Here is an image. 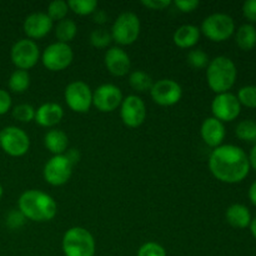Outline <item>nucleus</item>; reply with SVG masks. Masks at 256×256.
Wrapping results in <instances>:
<instances>
[{"label":"nucleus","mask_w":256,"mask_h":256,"mask_svg":"<svg viewBox=\"0 0 256 256\" xmlns=\"http://www.w3.org/2000/svg\"><path fill=\"white\" fill-rule=\"evenodd\" d=\"M12 62L18 69L26 70L35 66L40 58V50L36 42L32 39H20L12 45L10 52Z\"/></svg>","instance_id":"11"},{"label":"nucleus","mask_w":256,"mask_h":256,"mask_svg":"<svg viewBox=\"0 0 256 256\" xmlns=\"http://www.w3.org/2000/svg\"><path fill=\"white\" fill-rule=\"evenodd\" d=\"M22 29L28 35V39H42L52 32V20L50 19L46 12H32L25 18Z\"/></svg>","instance_id":"16"},{"label":"nucleus","mask_w":256,"mask_h":256,"mask_svg":"<svg viewBox=\"0 0 256 256\" xmlns=\"http://www.w3.org/2000/svg\"><path fill=\"white\" fill-rule=\"evenodd\" d=\"M250 230H252V236L256 239V218L252 220V222H250Z\"/></svg>","instance_id":"44"},{"label":"nucleus","mask_w":256,"mask_h":256,"mask_svg":"<svg viewBox=\"0 0 256 256\" xmlns=\"http://www.w3.org/2000/svg\"><path fill=\"white\" fill-rule=\"evenodd\" d=\"M238 70L230 58L216 56L206 66V80L210 89L216 94L228 92L236 80Z\"/></svg>","instance_id":"3"},{"label":"nucleus","mask_w":256,"mask_h":256,"mask_svg":"<svg viewBox=\"0 0 256 256\" xmlns=\"http://www.w3.org/2000/svg\"><path fill=\"white\" fill-rule=\"evenodd\" d=\"M186 62L194 69H204L209 65L210 60L206 52L202 49H192L188 52Z\"/></svg>","instance_id":"30"},{"label":"nucleus","mask_w":256,"mask_h":256,"mask_svg":"<svg viewBox=\"0 0 256 256\" xmlns=\"http://www.w3.org/2000/svg\"><path fill=\"white\" fill-rule=\"evenodd\" d=\"M140 19L135 12H122L112 26V38L119 45H132L140 35Z\"/></svg>","instance_id":"5"},{"label":"nucleus","mask_w":256,"mask_h":256,"mask_svg":"<svg viewBox=\"0 0 256 256\" xmlns=\"http://www.w3.org/2000/svg\"><path fill=\"white\" fill-rule=\"evenodd\" d=\"M0 148L10 156H22L30 148L29 135L18 126L4 128L0 132Z\"/></svg>","instance_id":"8"},{"label":"nucleus","mask_w":256,"mask_h":256,"mask_svg":"<svg viewBox=\"0 0 256 256\" xmlns=\"http://www.w3.org/2000/svg\"><path fill=\"white\" fill-rule=\"evenodd\" d=\"M68 12H69V5H68V2H64V0H54V2H50L48 5V12L50 19L54 22H60V20L65 19L68 15Z\"/></svg>","instance_id":"29"},{"label":"nucleus","mask_w":256,"mask_h":256,"mask_svg":"<svg viewBox=\"0 0 256 256\" xmlns=\"http://www.w3.org/2000/svg\"><path fill=\"white\" fill-rule=\"evenodd\" d=\"M112 32H108L104 28H98L94 29L90 34V44L98 49H104L112 42Z\"/></svg>","instance_id":"31"},{"label":"nucleus","mask_w":256,"mask_h":256,"mask_svg":"<svg viewBox=\"0 0 256 256\" xmlns=\"http://www.w3.org/2000/svg\"><path fill=\"white\" fill-rule=\"evenodd\" d=\"M72 166L74 165L65 156V154L54 155L48 160L42 170L45 182L52 186H62L66 184L72 178Z\"/></svg>","instance_id":"10"},{"label":"nucleus","mask_w":256,"mask_h":256,"mask_svg":"<svg viewBox=\"0 0 256 256\" xmlns=\"http://www.w3.org/2000/svg\"><path fill=\"white\" fill-rule=\"evenodd\" d=\"M44 145L52 154L62 155L66 152L69 138L62 130L52 129L44 135Z\"/></svg>","instance_id":"21"},{"label":"nucleus","mask_w":256,"mask_h":256,"mask_svg":"<svg viewBox=\"0 0 256 256\" xmlns=\"http://www.w3.org/2000/svg\"><path fill=\"white\" fill-rule=\"evenodd\" d=\"M240 110H242V104L232 92H222V94H216V96L212 99V115L222 122H232L236 119L240 114Z\"/></svg>","instance_id":"15"},{"label":"nucleus","mask_w":256,"mask_h":256,"mask_svg":"<svg viewBox=\"0 0 256 256\" xmlns=\"http://www.w3.org/2000/svg\"><path fill=\"white\" fill-rule=\"evenodd\" d=\"M142 4L148 9L164 10L165 8L172 5V2L170 0H142Z\"/></svg>","instance_id":"37"},{"label":"nucleus","mask_w":256,"mask_h":256,"mask_svg":"<svg viewBox=\"0 0 256 256\" xmlns=\"http://www.w3.org/2000/svg\"><path fill=\"white\" fill-rule=\"evenodd\" d=\"M74 59L72 46L65 42H52L48 45L42 55V65L50 72H62L66 69Z\"/></svg>","instance_id":"7"},{"label":"nucleus","mask_w":256,"mask_h":256,"mask_svg":"<svg viewBox=\"0 0 256 256\" xmlns=\"http://www.w3.org/2000/svg\"><path fill=\"white\" fill-rule=\"evenodd\" d=\"M209 169L220 182L236 184L242 182L249 174V158L244 150L236 145H220L210 154Z\"/></svg>","instance_id":"1"},{"label":"nucleus","mask_w":256,"mask_h":256,"mask_svg":"<svg viewBox=\"0 0 256 256\" xmlns=\"http://www.w3.org/2000/svg\"><path fill=\"white\" fill-rule=\"evenodd\" d=\"M26 218L20 212V210H12L6 215V225L10 229H19L24 225Z\"/></svg>","instance_id":"35"},{"label":"nucleus","mask_w":256,"mask_h":256,"mask_svg":"<svg viewBox=\"0 0 256 256\" xmlns=\"http://www.w3.org/2000/svg\"><path fill=\"white\" fill-rule=\"evenodd\" d=\"M238 100L240 104L248 108H256V86L255 85H248L242 88L238 92Z\"/></svg>","instance_id":"33"},{"label":"nucleus","mask_w":256,"mask_h":256,"mask_svg":"<svg viewBox=\"0 0 256 256\" xmlns=\"http://www.w3.org/2000/svg\"><path fill=\"white\" fill-rule=\"evenodd\" d=\"M122 92L114 84H102L92 92V105L102 112H112L122 105Z\"/></svg>","instance_id":"13"},{"label":"nucleus","mask_w":256,"mask_h":256,"mask_svg":"<svg viewBox=\"0 0 256 256\" xmlns=\"http://www.w3.org/2000/svg\"><path fill=\"white\" fill-rule=\"evenodd\" d=\"M18 208L26 219L36 222H50L56 216L58 205L54 198L42 190H26L20 195Z\"/></svg>","instance_id":"2"},{"label":"nucleus","mask_w":256,"mask_h":256,"mask_svg":"<svg viewBox=\"0 0 256 256\" xmlns=\"http://www.w3.org/2000/svg\"><path fill=\"white\" fill-rule=\"evenodd\" d=\"M175 6L182 12H192L200 5L198 0H175Z\"/></svg>","instance_id":"36"},{"label":"nucleus","mask_w":256,"mask_h":256,"mask_svg":"<svg viewBox=\"0 0 256 256\" xmlns=\"http://www.w3.org/2000/svg\"><path fill=\"white\" fill-rule=\"evenodd\" d=\"M68 5L75 14L84 16V15L92 14L96 10L98 2L96 0H69Z\"/></svg>","instance_id":"28"},{"label":"nucleus","mask_w":256,"mask_h":256,"mask_svg":"<svg viewBox=\"0 0 256 256\" xmlns=\"http://www.w3.org/2000/svg\"><path fill=\"white\" fill-rule=\"evenodd\" d=\"M154 102L162 106H172L178 104L182 96V85L172 79H160L154 82L150 89Z\"/></svg>","instance_id":"12"},{"label":"nucleus","mask_w":256,"mask_h":256,"mask_svg":"<svg viewBox=\"0 0 256 256\" xmlns=\"http://www.w3.org/2000/svg\"><path fill=\"white\" fill-rule=\"evenodd\" d=\"M200 134H202L205 144L215 149V148L220 146L222 140L225 139L226 132H225L224 122H222L214 116L206 118L202 122V128H200Z\"/></svg>","instance_id":"18"},{"label":"nucleus","mask_w":256,"mask_h":256,"mask_svg":"<svg viewBox=\"0 0 256 256\" xmlns=\"http://www.w3.org/2000/svg\"><path fill=\"white\" fill-rule=\"evenodd\" d=\"M65 156H66L68 159L70 160V162H72V165L76 164V162L80 160V154H79V152H78L76 149L68 150V152H65Z\"/></svg>","instance_id":"41"},{"label":"nucleus","mask_w":256,"mask_h":256,"mask_svg":"<svg viewBox=\"0 0 256 256\" xmlns=\"http://www.w3.org/2000/svg\"><path fill=\"white\" fill-rule=\"evenodd\" d=\"M120 116L126 126H140L146 118V106L144 100L138 95H128L122 99L120 105Z\"/></svg>","instance_id":"14"},{"label":"nucleus","mask_w":256,"mask_h":256,"mask_svg":"<svg viewBox=\"0 0 256 256\" xmlns=\"http://www.w3.org/2000/svg\"><path fill=\"white\" fill-rule=\"evenodd\" d=\"M2 184H0V199H2Z\"/></svg>","instance_id":"45"},{"label":"nucleus","mask_w":256,"mask_h":256,"mask_svg":"<svg viewBox=\"0 0 256 256\" xmlns=\"http://www.w3.org/2000/svg\"><path fill=\"white\" fill-rule=\"evenodd\" d=\"M129 84L136 92H144L148 90L150 92V89L154 85V82L148 72H142V70H135L129 75Z\"/></svg>","instance_id":"25"},{"label":"nucleus","mask_w":256,"mask_h":256,"mask_svg":"<svg viewBox=\"0 0 256 256\" xmlns=\"http://www.w3.org/2000/svg\"><path fill=\"white\" fill-rule=\"evenodd\" d=\"M65 102L75 112H88L92 105V92L82 80H75L66 85L64 92Z\"/></svg>","instance_id":"9"},{"label":"nucleus","mask_w":256,"mask_h":256,"mask_svg":"<svg viewBox=\"0 0 256 256\" xmlns=\"http://www.w3.org/2000/svg\"><path fill=\"white\" fill-rule=\"evenodd\" d=\"M236 44L242 50H252L256 45V29L252 24H244L236 32Z\"/></svg>","instance_id":"24"},{"label":"nucleus","mask_w":256,"mask_h":256,"mask_svg":"<svg viewBox=\"0 0 256 256\" xmlns=\"http://www.w3.org/2000/svg\"><path fill=\"white\" fill-rule=\"evenodd\" d=\"M12 116L22 122H30L35 119V109L30 104H19L12 109Z\"/></svg>","instance_id":"32"},{"label":"nucleus","mask_w":256,"mask_h":256,"mask_svg":"<svg viewBox=\"0 0 256 256\" xmlns=\"http://www.w3.org/2000/svg\"><path fill=\"white\" fill-rule=\"evenodd\" d=\"M136 256H166V250L158 242H148L139 248Z\"/></svg>","instance_id":"34"},{"label":"nucleus","mask_w":256,"mask_h":256,"mask_svg":"<svg viewBox=\"0 0 256 256\" xmlns=\"http://www.w3.org/2000/svg\"><path fill=\"white\" fill-rule=\"evenodd\" d=\"M9 89L14 92H24L30 86V75L26 70L16 69L9 78Z\"/></svg>","instance_id":"26"},{"label":"nucleus","mask_w":256,"mask_h":256,"mask_svg":"<svg viewBox=\"0 0 256 256\" xmlns=\"http://www.w3.org/2000/svg\"><path fill=\"white\" fill-rule=\"evenodd\" d=\"M225 218L232 226L238 228V229L248 228L252 222V214H250L249 209L242 204L230 205L225 212Z\"/></svg>","instance_id":"22"},{"label":"nucleus","mask_w":256,"mask_h":256,"mask_svg":"<svg viewBox=\"0 0 256 256\" xmlns=\"http://www.w3.org/2000/svg\"><path fill=\"white\" fill-rule=\"evenodd\" d=\"M76 34V22L72 19H68V18L58 22L56 26H55V36L58 38V42H65V44H68L69 42L74 40Z\"/></svg>","instance_id":"23"},{"label":"nucleus","mask_w":256,"mask_h":256,"mask_svg":"<svg viewBox=\"0 0 256 256\" xmlns=\"http://www.w3.org/2000/svg\"><path fill=\"white\" fill-rule=\"evenodd\" d=\"M104 62L108 72L114 76H125L132 68L129 55L120 46H112L109 50H106Z\"/></svg>","instance_id":"17"},{"label":"nucleus","mask_w":256,"mask_h":256,"mask_svg":"<svg viewBox=\"0 0 256 256\" xmlns=\"http://www.w3.org/2000/svg\"><path fill=\"white\" fill-rule=\"evenodd\" d=\"M200 34L202 32H200L199 28L192 24H185L175 30L174 35H172V42L176 46L182 48V49H188V48H192L198 44Z\"/></svg>","instance_id":"20"},{"label":"nucleus","mask_w":256,"mask_h":256,"mask_svg":"<svg viewBox=\"0 0 256 256\" xmlns=\"http://www.w3.org/2000/svg\"><path fill=\"white\" fill-rule=\"evenodd\" d=\"M249 199L250 202H252V204L256 206V182H254L252 184V186H250L249 189Z\"/></svg>","instance_id":"42"},{"label":"nucleus","mask_w":256,"mask_h":256,"mask_svg":"<svg viewBox=\"0 0 256 256\" xmlns=\"http://www.w3.org/2000/svg\"><path fill=\"white\" fill-rule=\"evenodd\" d=\"M235 32V22L230 15L224 12H214L205 18L202 22L200 32L212 42H224Z\"/></svg>","instance_id":"6"},{"label":"nucleus","mask_w":256,"mask_h":256,"mask_svg":"<svg viewBox=\"0 0 256 256\" xmlns=\"http://www.w3.org/2000/svg\"><path fill=\"white\" fill-rule=\"evenodd\" d=\"M12 108V96L4 89H0V115L6 114Z\"/></svg>","instance_id":"38"},{"label":"nucleus","mask_w":256,"mask_h":256,"mask_svg":"<svg viewBox=\"0 0 256 256\" xmlns=\"http://www.w3.org/2000/svg\"><path fill=\"white\" fill-rule=\"evenodd\" d=\"M248 158H249L250 166H252L256 170V145L254 148H252V152H250V155Z\"/></svg>","instance_id":"43"},{"label":"nucleus","mask_w":256,"mask_h":256,"mask_svg":"<svg viewBox=\"0 0 256 256\" xmlns=\"http://www.w3.org/2000/svg\"><path fill=\"white\" fill-rule=\"evenodd\" d=\"M92 19H94V22H96V24L102 25L104 24V22H106L108 20V15L106 12H105V10H95L94 12H92Z\"/></svg>","instance_id":"40"},{"label":"nucleus","mask_w":256,"mask_h":256,"mask_svg":"<svg viewBox=\"0 0 256 256\" xmlns=\"http://www.w3.org/2000/svg\"><path fill=\"white\" fill-rule=\"evenodd\" d=\"M242 12L250 22H256V0H248L242 5Z\"/></svg>","instance_id":"39"},{"label":"nucleus","mask_w":256,"mask_h":256,"mask_svg":"<svg viewBox=\"0 0 256 256\" xmlns=\"http://www.w3.org/2000/svg\"><path fill=\"white\" fill-rule=\"evenodd\" d=\"M65 256H94L95 240L89 230L82 226L70 228L62 236Z\"/></svg>","instance_id":"4"},{"label":"nucleus","mask_w":256,"mask_h":256,"mask_svg":"<svg viewBox=\"0 0 256 256\" xmlns=\"http://www.w3.org/2000/svg\"><path fill=\"white\" fill-rule=\"evenodd\" d=\"M235 134L244 142H254L256 140V122L249 119L242 120L236 125Z\"/></svg>","instance_id":"27"},{"label":"nucleus","mask_w":256,"mask_h":256,"mask_svg":"<svg viewBox=\"0 0 256 256\" xmlns=\"http://www.w3.org/2000/svg\"><path fill=\"white\" fill-rule=\"evenodd\" d=\"M64 118V110L58 102H45L35 109V122L42 128H52Z\"/></svg>","instance_id":"19"}]
</instances>
